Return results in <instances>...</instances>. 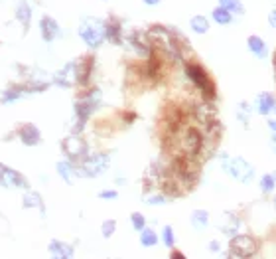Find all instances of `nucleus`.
I'll use <instances>...</instances> for the list:
<instances>
[{
	"instance_id": "7ed1b4c3",
	"label": "nucleus",
	"mask_w": 276,
	"mask_h": 259,
	"mask_svg": "<svg viewBox=\"0 0 276 259\" xmlns=\"http://www.w3.org/2000/svg\"><path fill=\"white\" fill-rule=\"evenodd\" d=\"M0 186H4V188H28V180L12 170L10 166H4V164H0Z\"/></svg>"
},
{
	"instance_id": "f8f14e48",
	"label": "nucleus",
	"mask_w": 276,
	"mask_h": 259,
	"mask_svg": "<svg viewBox=\"0 0 276 259\" xmlns=\"http://www.w3.org/2000/svg\"><path fill=\"white\" fill-rule=\"evenodd\" d=\"M221 6H223V8H227V10H233V12H237V14H241V12H243L239 0H221Z\"/></svg>"
},
{
	"instance_id": "2eb2a0df",
	"label": "nucleus",
	"mask_w": 276,
	"mask_h": 259,
	"mask_svg": "<svg viewBox=\"0 0 276 259\" xmlns=\"http://www.w3.org/2000/svg\"><path fill=\"white\" fill-rule=\"evenodd\" d=\"M132 226L136 227V229H144V218L140 216V214H132Z\"/></svg>"
},
{
	"instance_id": "dca6fc26",
	"label": "nucleus",
	"mask_w": 276,
	"mask_h": 259,
	"mask_svg": "<svg viewBox=\"0 0 276 259\" xmlns=\"http://www.w3.org/2000/svg\"><path fill=\"white\" fill-rule=\"evenodd\" d=\"M260 105H262V107H260V111H262V113H266V111L272 107V97L264 93V95L260 97Z\"/></svg>"
},
{
	"instance_id": "9b49d317",
	"label": "nucleus",
	"mask_w": 276,
	"mask_h": 259,
	"mask_svg": "<svg viewBox=\"0 0 276 259\" xmlns=\"http://www.w3.org/2000/svg\"><path fill=\"white\" fill-rule=\"evenodd\" d=\"M24 206H26V208H32V206H38L40 210H44V208H42V200H40V196H38V194H34V192H30V194H26V198H24Z\"/></svg>"
},
{
	"instance_id": "6ab92c4d",
	"label": "nucleus",
	"mask_w": 276,
	"mask_h": 259,
	"mask_svg": "<svg viewBox=\"0 0 276 259\" xmlns=\"http://www.w3.org/2000/svg\"><path fill=\"white\" fill-rule=\"evenodd\" d=\"M164 241H166L168 245H172V243H174V237H172V229H170V227H166V229H164Z\"/></svg>"
},
{
	"instance_id": "f3484780",
	"label": "nucleus",
	"mask_w": 276,
	"mask_h": 259,
	"mask_svg": "<svg viewBox=\"0 0 276 259\" xmlns=\"http://www.w3.org/2000/svg\"><path fill=\"white\" fill-rule=\"evenodd\" d=\"M16 97H20V91H8V93H4V95H2V101H4V103H8V101H14Z\"/></svg>"
},
{
	"instance_id": "a211bd4d",
	"label": "nucleus",
	"mask_w": 276,
	"mask_h": 259,
	"mask_svg": "<svg viewBox=\"0 0 276 259\" xmlns=\"http://www.w3.org/2000/svg\"><path fill=\"white\" fill-rule=\"evenodd\" d=\"M112 229H114V222H105V224H103V233H105L107 237L112 233Z\"/></svg>"
},
{
	"instance_id": "ddd939ff",
	"label": "nucleus",
	"mask_w": 276,
	"mask_h": 259,
	"mask_svg": "<svg viewBox=\"0 0 276 259\" xmlns=\"http://www.w3.org/2000/svg\"><path fill=\"white\" fill-rule=\"evenodd\" d=\"M57 170H59V174L63 176V180H71V174H73V168H71V164L69 162H59L57 164Z\"/></svg>"
},
{
	"instance_id": "1a4fd4ad",
	"label": "nucleus",
	"mask_w": 276,
	"mask_h": 259,
	"mask_svg": "<svg viewBox=\"0 0 276 259\" xmlns=\"http://www.w3.org/2000/svg\"><path fill=\"white\" fill-rule=\"evenodd\" d=\"M213 18H215L219 24H229V22H231V14H229V10L223 8V6H219L217 10H213Z\"/></svg>"
},
{
	"instance_id": "20e7f679",
	"label": "nucleus",
	"mask_w": 276,
	"mask_h": 259,
	"mask_svg": "<svg viewBox=\"0 0 276 259\" xmlns=\"http://www.w3.org/2000/svg\"><path fill=\"white\" fill-rule=\"evenodd\" d=\"M20 141L28 147H34L40 143V131H38V127L32 125V123H26L20 127Z\"/></svg>"
},
{
	"instance_id": "4468645a",
	"label": "nucleus",
	"mask_w": 276,
	"mask_h": 259,
	"mask_svg": "<svg viewBox=\"0 0 276 259\" xmlns=\"http://www.w3.org/2000/svg\"><path fill=\"white\" fill-rule=\"evenodd\" d=\"M192 26H193V30L195 32H207V20L203 18V16H197V18H193L192 20Z\"/></svg>"
},
{
	"instance_id": "f257e3e1",
	"label": "nucleus",
	"mask_w": 276,
	"mask_h": 259,
	"mask_svg": "<svg viewBox=\"0 0 276 259\" xmlns=\"http://www.w3.org/2000/svg\"><path fill=\"white\" fill-rule=\"evenodd\" d=\"M79 36L83 38V42H85L87 46L97 48V46L107 38V26H103L101 22L89 18V20H85V22L81 24V28H79Z\"/></svg>"
},
{
	"instance_id": "423d86ee",
	"label": "nucleus",
	"mask_w": 276,
	"mask_h": 259,
	"mask_svg": "<svg viewBox=\"0 0 276 259\" xmlns=\"http://www.w3.org/2000/svg\"><path fill=\"white\" fill-rule=\"evenodd\" d=\"M50 251H52L54 255H59V257H71V253H73L71 247L65 245V243H61V241H52Z\"/></svg>"
},
{
	"instance_id": "9d476101",
	"label": "nucleus",
	"mask_w": 276,
	"mask_h": 259,
	"mask_svg": "<svg viewBox=\"0 0 276 259\" xmlns=\"http://www.w3.org/2000/svg\"><path fill=\"white\" fill-rule=\"evenodd\" d=\"M248 46H250V50H252L254 54H258V56L266 54V48H264L262 40H258L256 36H250V38H248Z\"/></svg>"
},
{
	"instance_id": "aec40b11",
	"label": "nucleus",
	"mask_w": 276,
	"mask_h": 259,
	"mask_svg": "<svg viewBox=\"0 0 276 259\" xmlns=\"http://www.w3.org/2000/svg\"><path fill=\"white\" fill-rule=\"evenodd\" d=\"M101 198H116V192H112V190H107V192H101Z\"/></svg>"
},
{
	"instance_id": "39448f33",
	"label": "nucleus",
	"mask_w": 276,
	"mask_h": 259,
	"mask_svg": "<svg viewBox=\"0 0 276 259\" xmlns=\"http://www.w3.org/2000/svg\"><path fill=\"white\" fill-rule=\"evenodd\" d=\"M40 30H42V36H44L46 42H52V40L57 36V24H55V20H52L50 16H44V18H42Z\"/></svg>"
},
{
	"instance_id": "6e6552de",
	"label": "nucleus",
	"mask_w": 276,
	"mask_h": 259,
	"mask_svg": "<svg viewBox=\"0 0 276 259\" xmlns=\"http://www.w3.org/2000/svg\"><path fill=\"white\" fill-rule=\"evenodd\" d=\"M140 241H142V245L152 247V245L158 243V237H156V233H154L152 229H142V233H140Z\"/></svg>"
},
{
	"instance_id": "412c9836",
	"label": "nucleus",
	"mask_w": 276,
	"mask_h": 259,
	"mask_svg": "<svg viewBox=\"0 0 276 259\" xmlns=\"http://www.w3.org/2000/svg\"><path fill=\"white\" fill-rule=\"evenodd\" d=\"M270 22L276 26V12H272V14H270Z\"/></svg>"
},
{
	"instance_id": "f03ea898",
	"label": "nucleus",
	"mask_w": 276,
	"mask_h": 259,
	"mask_svg": "<svg viewBox=\"0 0 276 259\" xmlns=\"http://www.w3.org/2000/svg\"><path fill=\"white\" fill-rule=\"evenodd\" d=\"M107 166H109V157H107V155H93V157H89V159H85V161L81 162L79 174L97 176V174L105 172Z\"/></svg>"
},
{
	"instance_id": "4be33fe9",
	"label": "nucleus",
	"mask_w": 276,
	"mask_h": 259,
	"mask_svg": "<svg viewBox=\"0 0 276 259\" xmlns=\"http://www.w3.org/2000/svg\"><path fill=\"white\" fill-rule=\"evenodd\" d=\"M144 2H146V4H158L160 0H144Z\"/></svg>"
},
{
	"instance_id": "5701e85b",
	"label": "nucleus",
	"mask_w": 276,
	"mask_h": 259,
	"mask_svg": "<svg viewBox=\"0 0 276 259\" xmlns=\"http://www.w3.org/2000/svg\"><path fill=\"white\" fill-rule=\"evenodd\" d=\"M274 65H276V62H274Z\"/></svg>"
},
{
	"instance_id": "0eeeda50",
	"label": "nucleus",
	"mask_w": 276,
	"mask_h": 259,
	"mask_svg": "<svg viewBox=\"0 0 276 259\" xmlns=\"http://www.w3.org/2000/svg\"><path fill=\"white\" fill-rule=\"evenodd\" d=\"M16 16H18V20H20L24 26H28V22H30V16H32V10H30V6H28V2H26V0H20Z\"/></svg>"
}]
</instances>
